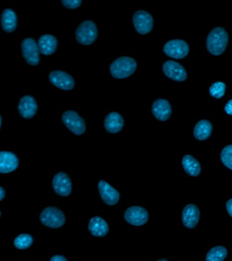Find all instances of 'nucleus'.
Masks as SVG:
<instances>
[{
  "label": "nucleus",
  "instance_id": "obj_27",
  "mask_svg": "<svg viewBox=\"0 0 232 261\" xmlns=\"http://www.w3.org/2000/svg\"><path fill=\"white\" fill-rule=\"evenodd\" d=\"M219 160L221 164L232 171V145L225 146L219 153Z\"/></svg>",
  "mask_w": 232,
  "mask_h": 261
},
{
  "label": "nucleus",
  "instance_id": "obj_19",
  "mask_svg": "<svg viewBox=\"0 0 232 261\" xmlns=\"http://www.w3.org/2000/svg\"><path fill=\"white\" fill-rule=\"evenodd\" d=\"M151 112H152L153 117L157 120H159L161 122H165V121H168L170 118L171 113H172V108L168 100L158 99L152 104Z\"/></svg>",
  "mask_w": 232,
  "mask_h": 261
},
{
  "label": "nucleus",
  "instance_id": "obj_11",
  "mask_svg": "<svg viewBox=\"0 0 232 261\" xmlns=\"http://www.w3.org/2000/svg\"><path fill=\"white\" fill-rule=\"evenodd\" d=\"M164 52L173 59H184L190 52V45L183 39H171L165 44Z\"/></svg>",
  "mask_w": 232,
  "mask_h": 261
},
{
  "label": "nucleus",
  "instance_id": "obj_29",
  "mask_svg": "<svg viewBox=\"0 0 232 261\" xmlns=\"http://www.w3.org/2000/svg\"><path fill=\"white\" fill-rule=\"evenodd\" d=\"M51 260H59V261H66L69 259V257H67L64 253H54L51 257H50Z\"/></svg>",
  "mask_w": 232,
  "mask_h": 261
},
{
  "label": "nucleus",
  "instance_id": "obj_9",
  "mask_svg": "<svg viewBox=\"0 0 232 261\" xmlns=\"http://www.w3.org/2000/svg\"><path fill=\"white\" fill-rule=\"evenodd\" d=\"M88 229L92 237L104 239L110 233V223L102 215H94L89 219Z\"/></svg>",
  "mask_w": 232,
  "mask_h": 261
},
{
  "label": "nucleus",
  "instance_id": "obj_25",
  "mask_svg": "<svg viewBox=\"0 0 232 261\" xmlns=\"http://www.w3.org/2000/svg\"><path fill=\"white\" fill-rule=\"evenodd\" d=\"M228 254V250L223 245H215L211 247V249L205 254V260L221 261L226 259Z\"/></svg>",
  "mask_w": 232,
  "mask_h": 261
},
{
  "label": "nucleus",
  "instance_id": "obj_2",
  "mask_svg": "<svg viewBox=\"0 0 232 261\" xmlns=\"http://www.w3.org/2000/svg\"><path fill=\"white\" fill-rule=\"evenodd\" d=\"M138 69V62L132 56H119L108 67V72L115 79H127L134 75Z\"/></svg>",
  "mask_w": 232,
  "mask_h": 261
},
{
  "label": "nucleus",
  "instance_id": "obj_8",
  "mask_svg": "<svg viewBox=\"0 0 232 261\" xmlns=\"http://www.w3.org/2000/svg\"><path fill=\"white\" fill-rule=\"evenodd\" d=\"M98 27L97 24L92 20L83 21L76 29L75 36L78 43L84 46H89L95 43L98 38Z\"/></svg>",
  "mask_w": 232,
  "mask_h": 261
},
{
  "label": "nucleus",
  "instance_id": "obj_17",
  "mask_svg": "<svg viewBox=\"0 0 232 261\" xmlns=\"http://www.w3.org/2000/svg\"><path fill=\"white\" fill-rule=\"evenodd\" d=\"M104 127L109 134H119L125 128V119L120 112L112 111L107 114Z\"/></svg>",
  "mask_w": 232,
  "mask_h": 261
},
{
  "label": "nucleus",
  "instance_id": "obj_3",
  "mask_svg": "<svg viewBox=\"0 0 232 261\" xmlns=\"http://www.w3.org/2000/svg\"><path fill=\"white\" fill-rule=\"evenodd\" d=\"M228 41L229 36L227 31L222 27H216L209 33L205 40V47L211 55L219 56L225 52Z\"/></svg>",
  "mask_w": 232,
  "mask_h": 261
},
{
  "label": "nucleus",
  "instance_id": "obj_18",
  "mask_svg": "<svg viewBox=\"0 0 232 261\" xmlns=\"http://www.w3.org/2000/svg\"><path fill=\"white\" fill-rule=\"evenodd\" d=\"M1 165L0 171L2 174H12L14 173L20 165L18 155L15 152L4 150L1 152Z\"/></svg>",
  "mask_w": 232,
  "mask_h": 261
},
{
  "label": "nucleus",
  "instance_id": "obj_28",
  "mask_svg": "<svg viewBox=\"0 0 232 261\" xmlns=\"http://www.w3.org/2000/svg\"><path fill=\"white\" fill-rule=\"evenodd\" d=\"M64 6L69 9H76L82 4V0H62Z\"/></svg>",
  "mask_w": 232,
  "mask_h": 261
},
{
  "label": "nucleus",
  "instance_id": "obj_12",
  "mask_svg": "<svg viewBox=\"0 0 232 261\" xmlns=\"http://www.w3.org/2000/svg\"><path fill=\"white\" fill-rule=\"evenodd\" d=\"M133 24L139 34L147 35L152 31L153 17L145 10H138L133 16Z\"/></svg>",
  "mask_w": 232,
  "mask_h": 261
},
{
  "label": "nucleus",
  "instance_id": "obj_10",
  "mask_svg": "<svg viewBox=\"0 0 232 261\" xmlns=\"http://www.w3.org/2000/svg\"><path fill=\"white\" fill-rule=\"evenodd\" d=\"M50 83L60 90L63 91H71L75 88V80L74 78L62 70H53L48 75Z\"/></svg>",
  "mask_w": 232,
  "mask_h": 261
},
{
  "label": "nucleus",
  "instance_id": "obj_20",
  "mask_svg": "<svg viewBox=\"0 0 232 261\" xmlns=\"http://www.w3.org/2000/svg\"><path fill=\"white\" fill-rule=\"evenodd\" d=\"M212 129L213 128L211 121L205 119L200 120L195 124L193 128V137L199 142H204L211 138Z\"/></svg>",
  "mask_w": 232,
  "mask_h": 261
},
{
  "label": "nucleus",
  "instance_id": "obj_26",
  "mask_svg": "<svg viewBox=\"0 0 232 261\" xmlns=\"http://www.w3.org/2000/svg\"><path fill=\"white\" fill-rule=\"evenodd\" d=\"M226 93V84L222 81L214 82L210 88V95L214 99H221Z\"/></svg>",
  "mask_w": 232,
  "mask_h": 261
},
{
  "label": "nucleus",
  "instance_id": "obj_30",
  "mask_svg": "<svg viewBox=\"0 0 232 261\" xmlns=\"http://www.w3.org/2000/svg\"><path fill=\"white\" fill-rule=\"evenodd\" d=\"M225 210H226V213L228 214V216L232 218V197L227 199V201L225 203Z\"/></svg>",
  "mask_w": 232,
  "mask_h": 261
},
{
  "label": "nucleus",
  "instance_id": "obj_7",
  "mask_svg": "<svg viewBox=\"0 0 232 261\" xmlns=\"http://www.w3.org/2000/svg\"><path fill=\"white\" fill-rule=\"evenodd\" d=\"M98 195L102 202L107 206H115L122 200L120 191L106 179H101L97 185Z\"/></svg>",
  "mask_w": 232,
  "mask_h": 261
},
{
  "label": "nucleus",
  "instance_id": "obj_13",
  "mask_svg": "<svg viewBox=\"0 0 232 261\" xmlns=\"http://www.w3.org/2000/svg\"><path fill=\"white\" fill-rule=\"evenodd\" d=\"M201 218V212L196 204L188 203L184 206L181 213V220L188 229L194 228Z\"/></svg>",
  "mask_w": 232,
  "mask_h": 261
},
{
  "label": "nucleus",
  "instance_id": "obj_23",
  "mask_svg": "<svg viewBox=\"0 0 232 261\" xmlns=\"http://www.w3.org/2000/svg\"><path fill=\"white\" fill-rule=\"evenodd\" d=\"M1 26L5 32H13L17 27L16 12L10 8L3 10L1 14Z\"/></svg>",
  "mask_w": 232,
  "mask_h": 261
},
{
  "label": "nucleus",
  "instance_id": "obj_31",
  "mask_svg": "<svg viewBox=\"0 0 232 261\" xmlns=\"http://www.w3.org/2000/svg\"><path fill=\"white\" fill-rule=\"evenodd\" d=\"M224 112H225L227 115L232 116V99L226 103V105H225V107H224Z\"/></svg>",
  "mask_w": 232,
  "mask_h": 261
},
{
  "label": "nucleus",
  "instance_id": "obj_5",
  "mask_svg": "<svg viewBox=\"0 0 232 261\" xmlns=\"http://www.w3.org/2000/svg\"><path fill=\"white\" fill-rule=\"evenodd\" d=\"M53 192L61 197H70L75 192V180L66 172H57L51 177Z\"/></svg>",
  "mask_w": 232,
  "mask_h": 261
},
{
  "label": "nucleus",
  "instance_id": "obj_1",
  "mask_svg": "<svg viewBox=\"0 0 232 261\" xmlns=\"http://www.w3.org/2000/svg\"><path fill=\"white\" fill-rule=\"evenodd\" d=\"M36 223L47 230H59L69 223L68 214L57 205H45L35 215Z\"/></svg>",
  "mask_w": 232,
  "mask_h": 261
},
{
  "label": "nucleus",
  "instance_id": "obj_32",
  "mask_svg": "<svg viewBox=\"0 0 232 261\" xmlns=\"http://www.w3.org/2000/svg\"><path fill=\"white\" fill-rule=\"evenodd\" d=\"M1 200H3L5 198V189L4 188H1V196H0Z\"/></svg>",
  "mask_w": 232,
  "mask_h": 261
},
{
  "label": "nucleus",
  "instance_id": "obj_6",
  "mask_svg": "<svg viewBox=\"0 0 232 261\" xmlns=\"http://www.w3.org/2000/svg\"><path fill=\"white\" fill-rule=\"evenodd\" d=\"M123 218L127 225L132 227H142L148 223L149 214L143 205L133 204L127 206L123 214Z\"/></svg>",
  "mask_w": 232,
  "mask_h": 261
},
{
  "label": "nucleus",
  "instance_id": "obj_16",
  "mask_svg": "<svg viewBox=\"0 0 232 261\" xmlns=\"http://www.w3.org/2000/svg\"><path fill=\"white\" fill-rule=\"evenodd\" d=\"M163 72L168 78L176 82H183L188 79L186 68L175 61H166L163 64Z\"/></svg>",
  "mask_w": 232,
  "mask_h": 261
},
{
  "label": "nucleus",
  "instance_id": "obj_14",
  "mask_svg": "<svg viewBox=\"0 0 232 261\" xmlns=\"http://www.w3.org/2000/svg\"><path fill=\"white\" fill-rule=\"evenodd\" d=\"M39 47L33 38H25L21 43V53L23 58L29 65L36 66L40 62Z\"/></svg>",
  "mask_w": 232,
  "mask_h": 261
},
{
  "label": "nucleus",
  "instance_id": "obj_22",
  "mask_svg": "<svg viewBox=\"0 0 232 261\" xmlns=\"http://www.w3.org/2000/svg\"><path fill=\"white\" fill-rule=\"evenodd\" d=\"M182 167L190 176H198L202 171L199 162L190 154H186L182 158Z\"/></svg>",
  "mask_w": 232,
  "mask_h": 261
},
{
  "label": "nucleus",
  "instance_id": "obj_4",
  "mask_svg": "<svg viewBox=\"0 0 232 261\" xmlns=\"http://www.w3.org/2000/svg\"><path fill=\"white\" fill-rule=\"evenodd\" d=\"M64 129L74 136H83L87 132L84 118L74 110H66L60 116Z\"/></svg>",
  "mask_w": 232,
  "mask_h": 261
},
{
  "label": "nucleus",
  "instance_id": "obj_15",
  "mask_svg": "<svg viewBox=\"0 0 232 261\" xmlns=\"http://www.w3.org/2000/svg\"><path fill=\"white\" fill-rule=\"evenodd\" d=\"M17 110L20 117L23 119L30 120L37 115V112H38L37 101L33 96L25 95L19 100Z\"/></svg>",
  "mask_w": 232,
  "mask_h": 261
},
{
  "label": "nucleus",
  "instance_id": "obj_24",
  "mask_svg": "<svg viewBox=\"0 0 232 261\" xmlns=\"http://www.w3.org/2000/svg\"><path fill=\"white\" fill-rule=\"evenodd\" d=\"M35 245V239L30 233H20L12 240V246L16 250L25 251L32 248Z\"/></svg>",
  "mask_w": 232,
  "mask_h": 261
},
{
  "label": "nucleus",
  "instance_id": "obj_21",
  "mask_svg": "<svg viewBox=\"0 0 232 261\" xmlns=\"http://www.w3.org/2000/svg\"><path fill=\"white\" fill-rule=\"evenodd\" d=\"M38 47L43 55H52L55 53L58 47V40L55 36L50 34H44L38 41Z\"/></svg>",
  "mask_w": 232,
  "mask_h": 261
}]
</instances>
